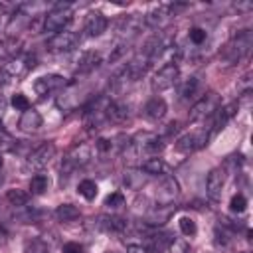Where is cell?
<instances>
[{
  "label": "cell",
  "mask_w": 253,
  "mask_h": 253,
  "mask_svg": "<svg viewBox=\"0 0 253 253\" xmlns=\"http://www.w3.org/2000/svg\"><path fill=\"white\" fill-rule=\"evenodd\" d=\"M251 45H253V36H251V32H249V30H241V32H237V34L225 43V47L221 49V57H223L227 63H237L239 59H243V57L249 53Z\"/></svg>",
  "instance_id": "6da1fadb"
},
{
  "label": "cell",
  "mask_w": 253,
  "mask_h": 253,
  "mask_svg": "<svg viewBox=\"0 0 253 253\" xmlns=\"http://www.w3.org/2000/svg\"><path fill=\"white\" fill-rule=\"evenodd\" d=\"M91 162V146L81 142V144H75L63 158V164H61V176H69L73 170L77 168H83L85 164Z\"/></svg>",
  "instance_id": "7a4b0ae2"
},
{
  "label": "cell",
  "mask_w": 253,
  "mask_h": 253,
  "mask_svg": "<svg viewBox=\"0 0 253 253\" xmlns=\"http://www.w3.org/2000/svg\"><path fill=\"white\" fill-rule=\"evenodd\" d=\"M208 140H210L208 126H206V128H200V130H192V132L182 134V136L176 140V150H180V152H184V154H190V152L202 148Z\"/></svg>",
  "instance_id": "3957f363"
},
{
  "label": "cell",
  "mask_w": 253,
  "mask_h": 253,
  "mask_svg": "<svg viewBox=\"0 0 253 253\" xmlns=\"http://www.w3.org/2000/svg\"><path fill=\"white\" fill-rule=\"evenodd\" d=\"M130 146L136 148V152H146L150 156H158V152L164 150V140L154 132H138Z\"/></svg>",
  "instance_id": "277c9868"
},
{
  "label": "cell",
  "mask_w": 253,
  "mask_h": 253,
  "mask_svg": "<svg viewBox=\"0 0 253 253\" xmlns=\"http://www.w3.org/2000/svg\"><path fill=\"white\" fill-rule=\"evenodd\" d=\"M219 109V97L215 93H208L204 95L200 101L194 103V107L190 109V121H202L211 117L215 111Z\"/></svg>",
  "instance_id": "5b68a950"
},
{
  "label": "cell",
  "mask_w": 253,
  "mask_h": 253,
  "mask_svg": "<svg viewBox=\"0 0 253 253\" xmlns=\"http://www.w3.org/2000/svg\"><path fill=\"white\" fill-rule=\"evenodd\" d=\"M178 75H180V69H178L176 63L162 65L154 73V77H152V89L154 91H166V89H170L178 81Z\"/></svg>",
  "instance_id": "8992f818"
},
{
  "label": "cell",
  "mask_w": 253,
  "mask_h": 253,
  "mask_svg": "<svg viewBox=\"0 0 253 253\" xmlns=\"http://www.w3.org/2000/svg\"><path fill=\"white\" fill-rule=\"evenodd\" d=\"M180 194V186L172 176H164L156 188V206H172Z\"/></svg>",
  "instance_id": "52a82bcc"
},
{
  "label": "cell",
  "mask_w": 253,
  "mask_h": 253,
  "mask_svg": "<svg viewBox=\"0 0 253 253\" xmlns=\"http://www.w3.org/2000/svg\"><path fill=\"white\" fill-rule=\"evenodd\" d=\"M53 156H55V144L53 142H43L36 150H32V154L28 156V168L40 170V168L47 166Z\"/></svg>",
  "instance_id": "ba28073f"
},
{
  "label": "cell",
  "mask_w": 253,
  "mask_h": 253,
  "mask_svg": "<svg viewBox=\"0 0 253 253\" xmlns=\"http://www.w3.org/2000/svg\"><path fill=\"white\" fill-rule=\"evenodd\" d=\"M148 65H150L148 55L140 51V53H136V55H134V57L125 65L123 75L126 77V81H138L140 77H144V73H146Z\"/></svg>",
  "instance_id": "9c48e42d"
},
{
  "label": "cell",
  "mask_w": 253,
  "mask_h": 253,
  "mask_svg": "<svg viewBox=\"0 0 253 253\" xmlns=\"http://www.w3.org/2000/svg\"><path fill=\"white\" fill-rule=\"evenodd\" d=\"M69 20H71L69 10H65V8H53L51 12H47V16L43 20V30L45 32H53V34H59L69 24Z\"/></svg>",
  "instance_id": "30bf717a"
},
{
  "label": "cell",
  "mask_w": 253,
  "mask_h": 253,
  "mask_svg": "<svg viewBox=\"0 0 253 253\" xmlns=\"http://www.w3.org/2000/svg\"><path fill=\"white\" fill-rule=\"evenodd\" d=\"M65 87V79L57 73H49V75H42L34 81V89L40 97H45L47 93H53V91H59Z\"/></svg>",
  "instance_id": "8fae6325"
},
{
  "label": "cell",
  "mask_w": 253,
  "mask_h": 253,
  "mask_svg": "<svg viewBox=\"0 0 253 253\" xmlns=\"http://www.w3.org/2000/svg\"><path fill=\"white\" fill-rule=\"evenodd\" d=\"M223 184H225V174L221 168H213L210 170L208 178H206V192H208V198L211 202H219L221 200V194H223Z\"/></svg>",
  "instance_id": "7c38bea8"
},
{
  "label": "cell",
  "mask_w": 253,
  "mask_h": 253,
  "mask_svg": "<svg viewBox=\"0 0 253 253\" xmlns=\"http://www.w3.org/2000/svg\"><path fill=\"white\" fill-rule=\"evenodd\" d=\"M79 42V36L75 32H59V34H53V38L47 40V49L49 51H69L75 47V43Z\"/></svg>",
  "instance_id": "4fadbf2b"
},
{
  "label": "cell",
  "mask_w": 253,
  "mask_h": 253,
  "mask_svg": "<svg viewBox=\"0 0 253 253\" xmlns=\"http://www.w3.org/2000/svg\"><path fill=\"white\" fill-rule=\"evenodd\" d=\"M34 55H16L12 59H8V63L4 65V73L10 77H18L22 73H26L30 67H34Z\"/></svg>",
  "instance_id": "5bb4252c"
},
{
  "label": "cell",
  "mask_w": 253,
  "mask_h": 253,
  "mask_svg": "<svg viewBox=\"0 0 253 253\" xmlns=\"http://www.w3.org/2000/svg\"><path fill=\"white\" fill-rule=\"evenodd\" d=\"M166 111H168V107H166V101L162 97H152L150 101H146V105L142 109L144 117L150 121H160L166 115Z\"/></svg>",
  "instance_id": "9a60e30c"
},
{
  "label": "cell",
  "mask_w": 253,
  "mask_h": 253,
  "mask_svg": "<svg viewBox=\"0 0 253 253\" xmlns=\"http://www.w3.org/2000/svg\"><path fill=\"white\" fill-rule=\"evenodd\" d=\"M107 26H109V22L103 14H89V18L85 22V36L97 38L107 30Z\"/></svg>",
  "instance_id": "2e32d148"
},
{
  "label": "cell",
  "mask_w": 253,
  "mask_h": 253,
  "mask_svg": "<svg viewBox=\"0 0 253 253\" xmlns=\"http://www.w3.org/2000/svg\"><path fill=\"white\" fill-rule=\"evenodd\" d=\"M170 235L168 233H152L146 237V243H144V249L146 253H164L170 245Z\"/></svg>",
  "instance_id": "e0dca14e"
},
{
  "label": "cell",
  "mask_w": 253,
  "mask_h": 253,
  "mask_svg": "<svg viewBox=\"0 0 253 253\" xmlns=\"http://www.w3.org/2000/svg\"><path fill=\"white\" fill-rule=\"evenodd\" d=\"M18 126L22 128V130H26V132H34V130H38L40 126H42V115L36 111V109H28V111H24L22 113V117H20V121H18Z\"/></svg>",
  "instance_id": "ac0fdd59"
},
{
  "label": "cell",
  "mask_w": 253,
  "mask_h": 253,
  "mask_svg": "<svg viewBox=\"0 0 253 253\" xmlns=\"http://www.w3.org/2000/svg\"><path fill=\"white\" fill-rule=\"evenodd\" d=\"M174 213V206H154L148 215H146V223L150 225H162L170 219V215Z\"/></svg>",
  "instance_id": "d6986e66"
},
{
  "label": "cell",
  "mask_w": 253,
  "mask_h": 253,
  "mask_svg": "<svg viewBox=\"0 0 253 253\" xmlns=\"http://www.w3.org/2000/svg\"><path fill=\"white\" fill-rule=\"evenodd\" d=\"M140 170H142L146 176H162V174H166L168 166L164 164L162 158H158V156H150V158H146V160L142 162Z\"/></svg>",
  "instance_id": "ffe728a7"
},
{
  "label": "cell",
  "mask_w": 253,
  "mask_h": 253,
  "mask_svg": "<svg viewBox=\"0 0 253 253\" xmlns=\"http://www.w3.org/2000/svg\"><path fill=\"white\" fill-rule=\"evenodd\" d=\"M146 180L148 176L142 170H125V176H123V184L128 190H140L146 184Z\"/></svg>",
  "instance_id": "44dd1931"
},
{
  "label": "cell",
  "mask_w": 253,
  "mask_h": 253,
  "mask_svg": "<svg viewBox=\"0 0 253 253\" xmlns=\"http://www.w3.org/2000/svg\"><path fill=\"white\" fill-rule=\"evenodd\" d=\"M107 121H113V123H121L128 117V107L125 103H119V101H109L107 105Z\"/></svg>",
  "instance_id": "7402d4cb"
},
{
  "label": "cell",
  "mask_w": 253,
  "mask_h": 253,
  "mask_svg": "<svg viewBox=\"0 0 253 253\" xmlns=\"http://www.w3.org/2000/svg\"><path fill=\"white\" fill-rule=\"evenodd\" d=\"M170 12H168V8L166 6H158L156 10H152L150 14H146L144 16V22L148 24V26H152V28H162L168 20H170Z\"/></svg>",
  "instance_id": "603a6c76"
},
{
  "label": "cell",
  "mask_w": 253,
  "mask_h": 253,
  "mask_svg": "<svg viewBox=\"0 0 253 253\" xmlns=\"http://www.w3.org/2000/svg\"><path fill=\"white\" fill-rule=\"evenodd\" d=\"M99 63H101V55H99L97 51H83L81 57H79L77 67H79L81 73H89V71H93Z\"/></svg>",
  "instance_id": "cb8c5ba5"
},
{
  "label": "cell",
  "mask_w": 253,
  "mask_h": 253,
  "mask_svg": "<svg viewBox=\"0 0 253 253\" xmlns=\"http://www.w3.org/2000/svg\"><path fill=\"white\" fill-rule=\"evenodd\" d=\"M99 225L107 231H113V233H123L126 229V219H121V217H99Z\"/></svg>",
  "instance_id": "d4e9b609"
},
{
  "label": "cell",
  "mask_w": 253,
  "mask_h": 253,
  "mask_svg": "<svg viewBox=\"0 0 253 253\" xmlns=\"http://www.w3.org/2000/svg\"><path fill=\"white\" fill-rule=\"evenodd\" d=\"M55 215H57L59 221H73V219H77L81 215V211L73 204H61V206H57Z\"/></svg>",
  "instance_id": "484cf974"
},
{
  "label": "cell",
  "mask_w": 253,
  "mask_h": 253,
  "mask_svg": "<svg viewBox=\"0 0 253 253\" xmlns=\"http://www.w3.org/2000/svg\"><path fill=\"white\" fill-rule=\"evenodd\" d=\"M198 87H200V81H198L196 77H188V79L182 83V87H180V99H182V101H188L190 97L196 95Z\"/></svg>",
  "instance_id": "4316f807"
},
{
  "label": "cell",
  "mask_w": 253,
  "mask_h": 253,
  "mask_svg": "<svg viewBox=\"0 0 253 253\" xmlns=\"http://www.w3.org/2000/svg\"><path fill=\"white\" fill-rule=\"evenodd\" d=\"M47 186H49L47 176H45V174H36V176H32L28 188H30L32 194H43V192L47 190Z\"/></svg>",
  "instance_id": "83f0119b"
},
{
  "label": "cell",
  "mask_w": 253,
  "mask_h": 253,
  "mask_svg": "<svg viewBox=\"0 0 253 253\" xmlns=\"http://www.w3.org/2000/svg\"><path fill=\"white\" fill-rule=\"evenodd\" d=\"M77 190H79V194H81L85 200H95L99 188H97V184H95L93 180H81L79 186H77Z\"/></svg>",
  "instance_id": "f1b7e54d"
},
{
  "label": "cell",
  "mask_w": 253,
  "mask_h": 253,
  "mask_svg": "<svg viewBox=\"0 0 253 253\" xmlns=\"http://www.w3.org/2000/svg\"><path fill=\"white\" fill-rule=\"evenodd\" d=\"M6 200H8L12 206H26V204H28V200H30V194H28V192H24V190L14 188V190H8Z\"/></svg>",
  "instance_id": "f546056e"
},
{
  "label": "cell",
  "mask_w": 253,
  "mask_h": 253,
  "mask_svg": "<svg viewBox=\"0 0 253 253\" xmlns=\"http://www.w3.org/2000/svg\"><path fill=\"white\" fill-rule=\"evenodd\" d=\"M18 42H14V40H6V42H2L0 43V59H12V57H16V53H18Z\"/></svg>",
  "instance_id": "4dcf8cb0"
},
{
  "label": "cell",
  "mask_w": 253,
  "mask_h": 253,
  "mask_svg": "<svg viewBox=\"0 0 253 253\" xmlns=\"http://www.w3.org/2000/svg\"><path fill=\"white\" fill-rule=\"evenodd\" d=\"M49 251V247H47V243L45 241H42V239H30L28 243H26V247H24V253H47Z\"/></svg>",
  "instance_id": "1f68e13d"
},
{
  "label": "cell",
  "mask_w": 253,
  "mask_h": 253,
  "mask_svg": "<svg viewBox=\"0 0 253 253\" xmlns=\"http://www.w3.org/2000/svg\"><path fill=\"white\" fill-rule=\"evenodd\" d=\"M14 144H16V140H14V136L6 130V126L0 123V150H14Z\"/></svg>",
  "instance_id": "d6a6232c"
},
{
  "label": "cell",
  "mask_w": 253,
  "mask_h": 253,
  "mask_svg": "<svg viewBox=\"0 0 253 253\" xmlns=\"http://www.w3.org/2000/svg\"><path fill=\"white\" fill-rule=\"evenodd\" d=\"M245 208H247L245 196H243V194H235V196L231 198V202H229V210H231L233 213H243Z\"/></svg>",
  "instance_id": "836d02e7"
},
{
  "label": "cell",
  "mask_w": 253,
  "mask_h": 253,
  "mask_svg": "<svg viewBox=\"0 0 253 253\" xmlns=\"http://www.w3.org/2000/svg\"><path fill=\"white\" fill-rule=\"evenodd\" d=\"M10 103H12V107H14L16 111H22V113L28 111V109L32 107L30 101H28V97H26L24 93H16V95H12V101H10Z\"/></svg>",
  "instance_id": "e575fe53"
},
{
  "label": "cell",
  "mask_w": 253,
  "mask_h": 253,
  "mask_svg": "<svg viewBox=\"0 0 253 253\" xmlns=\"http://www.w3.org/2000/svg\"><path fill=\"white\" fill-rule=\"evenodd\" d=\"M178 225H180V231H182L184 235H194V233L198 231V227H196V221H194L192 217H188V215L180 217Z\"/></svg>",
  "instance_id": "d590c367"
},
{
  "label": "cell",
  "mask_w": 253,
  "mask_h": 253,
  "mask_svg": "<svg viewBox=\"0 0 253 253\" xmlns=\"http://www.w3.org/2000/svg\"><path fill=\"white\" fill-rule=\"evenodd\" d=\"M105 206H107V208H113V210L123 208V206H125V196H123L121 192H113V194H109V196L105 198Z\"/></svg>",
  "instance_id": "8d00e7d4"
},
{
  "label": "cell",
  "mask_w": 253,
  "mask_h": 253,
  "mask_svg": "<svg viewBox=\"0 0 253 253\" xmlns=\"http://www.w3.org/2000/svg\"><path fill=\"white\" fill-rule=\"evenodd\" d=\"M168 249L170 253H190V243L186 239H172Z\"/></svg>",
  "instance_id": "74e56055"
},
{
  "label": "cell",
  "mask_w": 253,
  "mask_h": 253,
  "mask_svg": "<svg viewBox=\"0 0 253 253\" xmlns=\"http://www.w3.org/2000/svg\"><path fill=\"white\" fill-rule=\"evenodd\" d=\"M188 36H190V42H192V43H196V45L204 43V42H206V38H208L206 30H204V28H198V26H196V28H192Z\"/></svg>",
  "instance_id": "f35d334b"
},
{
  "label": "cell",
  "mask_w": 253,
  "mask_h": 253,
  "mask_svg": "<svg viewBox=\"0 0 253 253\" xmlns=\"http://www.w3.org/2000/svg\"><path fill=\"white\" fill-rule=\"evenodd\" d=\"M95 146H97V150L99 152H111V148H113V140L111 138H99L97 142H95Z\"/></svg>",
  "instance_id": "ab89813d"
},
{
  "label": "cell",
  "mask_w": 253,
  "mask_h": 253,
  "mask_svg": "<svg viewBox=\"0 0 253 253\" xmlns=\"http://www.w3.org/2000/svg\"><path fill=\"white\" fill-rule=\"evenodd\" d=\"M63 253H85V249H83L81 243L71 241V243H65V245H63Z\"/></svg>",
  "instance_id": "60d3db41"
},
{
  "label": "cell",
  "mask_w": 253,
  "mask_h": 253,
  "mask_svg": "<svg viewBox=\"0 0 253 253\" xmlns=\"http://www.w3.org/2000/svg\"><path fill=\"white\" fill-rule=\"evenodd\" d=\"M126 253H146V249L142 245H128L126 247Z\"/></svg>",
  "instance_id": "b9f144b4"
},
{
  "label": "cell",
  "mask_w": 253,
  "mask_h": 253,
  "mask_svg": "<svg viewBox=\"0 0 253 253\" xmlns=\"http://www.w3.org/2000/svg\"><path fill=\"white\" fill-rule=\"evenodd\" d=\"M4 241H6V231L0 227V243H4Z\"/></svg>",
  "instance_id": "7bdbcfd3"
},
{
  "label": "cell",
  "mask_w": 253,
  "mask_h": 253,
  "mask_svg": "<svg viewBox=\"0 0 253 253\" xmlns=\"http://www.w3.org/2000/svg\"><path fill=\"white\" fill-rule=\"evenodd\" d=\"M2 164H4V158H2V154H0V168H2Z\"/></svg>",
  "instance_id": "ee69618b"
},
{
  "label": "cell",
  "mask_w": 253,
  "mask_h": 253,
  "mask_svg": "<svg viewBox=\"0 0 253 253\" xmlns=\"http://www.w3.org/2000/svg\"><path fill=\"white\" fill-rule=\"evenodd\" d=\"M2 182H4V176H2V172H0V186H2Z\"/></svg>",
  "instance_id": "f6af8a7d"
}]
</instances>
